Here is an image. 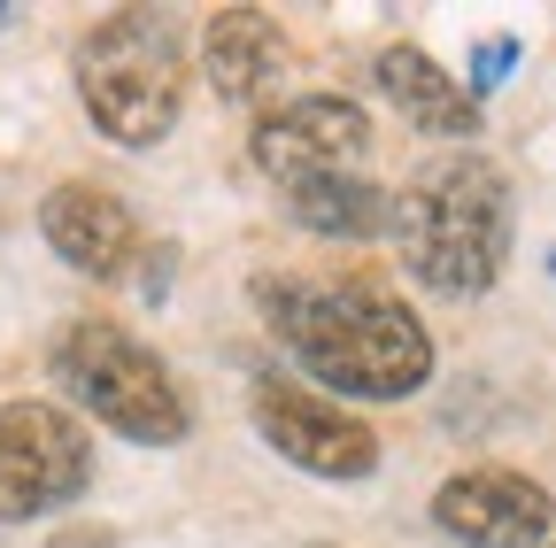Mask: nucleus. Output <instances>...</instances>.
I'll use <instances>...</instances> for the list:
<instances>
[{
	"label": "nucleus",
	"instance_id": "obj_1",
	"mask_svg": "<svg viewBox=\"0 0 556 548\" xmlns=\"http://www.w3.org/2000/svg\"><path fill=\"white\" fill-rule=\"evenodd\" d=\"M270 340L287 348L317 394L348 402H409L433 379V332L402 294L371 279H309V270H263L248 286Z\"/></svg>",
	"mask_w": 556,
	"mask_h": 548
},
{
	"label": "nucleus",
	"instance_id": "obj_2",
	"mask_svg": "<svg viewBox=\"0 0 556 548\" xmlns=\"http://www.w3.org/2000/svg\"><path fill=\"white\" fill-rule=\"evenodd\" d=\"M510 178L486 155H441L394 193V240L417 286L433 294H486L510 263Z\"/></svg>",
	"mask_w": 556,
	"mask_h": 548
},
{
	"label": "nucleus",
	"instance_id": "obj_3",
	"mask_svg": "<svg viewBox=\"0 0 556 548\" xmlns=\"http://www.w3.org/2000/svg\"><path fill=\"white\" fill-rule=\"evenodd\" d=\"M78 101L86 116L109 131L116 148H163L170 124L186 109V31L170 24V9H116L101 16L78 54Z\"/></svg>",
	"mask_w": 556,
	"mask_h": 548
},
{
	"label": "nucleus",
	"instance_id": "obj_4",
	"mask_svg": "<svg viewBox=\"0 0 556 548\" xmlns=\"http://www.w3.org/2000/svg\"><path fill=\"white\" fill-rule=\"evenodd\" d=\"M47 371L86 418H101L109 433H124L139 448H178L193 433V409H186L170 364L148 340H131L116 317H70L47 340Z\"/></svg>",
	"mask_w": 556,
	"mask_h": 548
},
{
	"label": "nucleus",
	"instance_id": "obj_5",
	"mask_svg": "<svg viewBox=\"0 0 556 548\" xmlns=\"http://www.w3.org/2000/svg\"><path fill=\"white\" fill-rule=\"evenodd\" d=\"M86 487H93V441L70 409H54V402L0 409V525L70 510Z\"/></svg>",
	"mask_w": 556,
	"mask_h": 548
},
{
	"label": "nucleus",
	"instance_id": "obj_6",
	"mask_svg": "<svg viewBox=\"0 0 556 548\" xmlns=\"http://www.w3.org/2000/svg\"><path fill=\"white\" fill-rule=\"evenodd\" d=\"M248 418L309 479H371L379 471V433L356 418V409H340L332 394H317V386H302L287 371H263L248 386Z\"/></svg>",
	"mask_w": 556,
	"mask_h": 548
},
{
	"label": "nucleus",
	"instance_id": "obj_7",
	"mask_svg": "<svg viewBox=\"0 0 556 548\" xmlns=\"http://www.w3.org/2000/svg\"><path fill=\"white\" fill-rule=\"evenodd\" d=\"M371 148V116L348 101V93H294V101H278L255 116L248 131V155L263 178L278 186H302V178H332L348 170Z\"/></svg>",
	"mask_w": 556,
	"mask_h": 548
},
{
	"label": "nucleus",
	"instance_id": "obj_8",
	"mask_svg": "<svg viewBox=\"0 0 556 548\" xmlns=\"http://www.w3.org/2000/svg\"><path fill=\"white\" fill-rule=\"evenodd\" d=\"M433 525H441L448 540H464V548H548L556 502H548L541 479H526V471L471 463V471L441 479Z\"/></svg>",
	"mask_w": 556,
	"mask_h": 548
},
{
	"label": "nucleus",
	"instance_id": "obj_9",
	"mask_svg": "<svg viewBox=\"0 0 556 548\" xmlns=\"http://www.w3.org/2000/svg\"><path fill=\"white\" fill-rule=\"evenodd\" d=\"M39 232H47V247L78 270V279H116V270L139 255L131 209L109 186H86V178H70V186H54L39 201Z\"/></svg>",
	"mask_w": 556,
	"mask_h": 548
},
{
	"label": "nucleus",
	"instance_id": "obj_10",
	"mask_svg": "<svg viewBox=\"0 0 556 548\" xmlns=\"http://www.w3.org/2000/svg\"><path fill=\"white\" fill-rule=\"evenodd\" d=\"M278 71H287V31H278V16L263 9H217L201 31V78L208 93L225 101H255L278 86Z\"/></svg>",
	"mask_w": 556,
	"mask_h": 548
},
{
	"label": "nucleus",
	"instance_id": "obj_11",
	"mask_svg": "<svg viewBox=\"0 0 556 548\" xmlns=\"http://www.w3.org/2000/svg\"><path fill=\"white\" fill-rule=\"evenodd\" d=\"M379 93L426 131V140H479V101L441 71V62L426 54V47H387L379 54Z\"/></svg>",
	"mask_w": 556,
	"mask_h": 548
},
{
	"label": "nucleus",
	"instance_id": "obj_12",
	"mask_svg": "<svg viewBox=\"0 0 556 548\" xmlns=\"http://www.w3.org/2000/svg\"><path fill=\"white\" fill-rule=\"evenodd\" d=\"M287 217L317 240H379V232H394V193L371 186V178L332 170V178L287 186Z\"/></svg>",
	"mask_w": 556,
	"mask_h": 548
},
{
	"label": "nucleus",
	"instance_id": "obj_13",
	"mask_svg": "<svg viewBox=\"0 0 556 548\" xmlns=\"http://www.w3.org/2000/svg\"><path fill=\"white\" fill-rule=\"evenodd\" d=\"M510 71H518V39H479V47H471V78H464V93H471V101L495 93Z\"/></svg>",
	"mask_w": 556,
	"mask_h": 548
},
{
	"label": "nucleus",
	"instance_id": "obj_14",
	"mask_svg": "<svg viewBox=\"0 0 556 548\" xmlns=\"http://www.w3.org/2000/svg\"><path fill=\"white\" fill-rule=\"evenodd\" d=\"M47 548H116V533L109 525H78V533H54Z\"/></svg>",
	"mask_w": 556,
	"mask_h": 548
},
{
	"label": "nucleus",
	"instance_id": "obj_15",
	"mask_svg": "<svg viewBox=\"0 0 556 548\" xmlns=\"http://www.w3.org/2000/svg\"><path fill=\"white\" fill-rule=\"evenodd\" d=\"M0 24H16V9H9V0H0Z\"/></svg>",
	"mask_w": 556,
	"mask_h": 548
},
{
	"label": "nucleus",
	"instance_id": "obj_16",
	"mask_svg": "<svg viewBox=\"0 0 556 548\" xmlns=\"http://www.w3.org/2000/svg\"><path fill=\"white\" fill-rule=\"evenodd\" d=\"M317 548H332V540H317Z\"/></svg>",
	"mask_w": 556,
	"mask_h": 548
}]
</instances>
